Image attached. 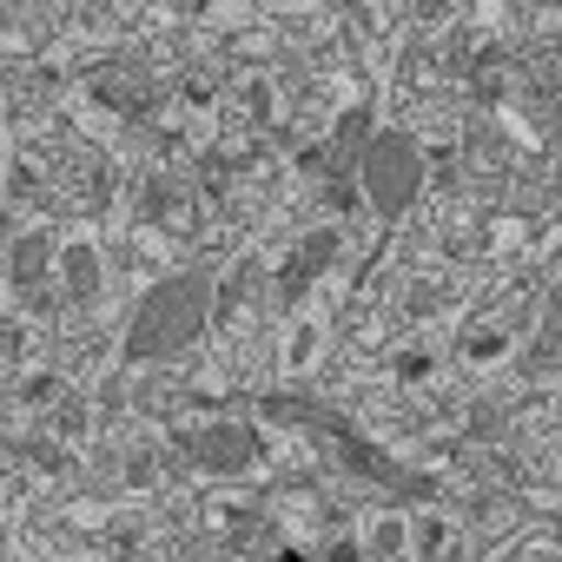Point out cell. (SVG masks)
I'll use <instances>...</instances> for the list:
<instances>
[{
  "label": "cell",
  "mask_w": 562,
  "mask_h": 562,
  "mask_svg": "<svg viewBox=\"0 0 562 562\" xmlns=\"http://www.w3.org/2000/svg\"><path fill=\"white\" fill-rule=\"evenodd\" d=\"M212 299H218L212 271H166L159 285H146V299L133 305L120 358L126 364H166V358L192 351L205 338V325H212Z\"/></svg>",
  "instance_id": "obj_1"
},
{
  "label": "cell",
  "mask_w": 562,
  "mask_h": 562,
  "mask_svg": "<svg viewBox=\"0 0 562 562\" xmlns=\"http://www.w3.org/2000/svg\"><path fill=\"white\" fill-rule=\"evenodd\" d=\"M192 457H199L212 476H238V470H251L258 437H251L245 424H212V430H199V437H192Z\"/></svg>",
  "instance_id": "obj_3"
},
{
  "label": "cell",
  "mask_w": 562,
  "mask_h": 562,
  "mask_svg": "<svg viewBox=\"0 0 562 562\" xmlns=\"http://www.w3.org/2000/svg\"><path fill=\"white\" fill-rule=\"evenodd\" d=\"M54 285L67 292V305H93V299L106 292V265H100V245H93V238H74V245L60 251Z\"/></svg>",
  "instance_id": "obj_4"
},
{
  "label": "cell",
  "mask_w": 562,
  "mask_h": 562,
  "mask_svg": "<svg viewBox=\"0 0 562 562\" xmlns=\"http://www.w3.org/2000/svg\"><path fill=\"white\" fill-rule=\"evenodd\" d=\"M47 271H60L54 265V232H21L14 238V285L27 292L34 278H47Z\"/></svg>",
  "instance_id": "obj_5"
},
{
  "label": "cell",
  "mask_w": 562,
  "mask_h": 562,
  "mask_svg": "<svg viewBox=\"0 0 562 562\" xmlns=\"http://www.w3.org/2000/svg\"><path fill=\"white\" fill-rule=\"evenodd\" d=\"M351 179H358V192H364V205L378 218H404L417 205V192H424V146H417V133L378 126V139L364 146Z\"/></svg>",
  "instance_id": "obj_2"
}]
</instances>
